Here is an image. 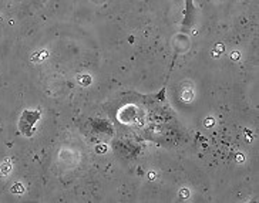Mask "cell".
<instances>
[{
	"label": "cell",
	"instance_id": "6da1fadb",
	"mask_svg": "<svg viewBox=\"0 0 259 203\" xmlns=\"http://www.w3.org/2000/svg\"><path fill=\"white\" fill-rule=\"evenodd\" d=\"M113 149L122 159H134L141 150V146L125 138H113Z\"/></svg>",
	"mask_w": 259,
	"mask_h": 203
},
{
	"label": "cell",
	"instance_id": "7a4b0ae2",
	"mask_svg": "<svg viewBox=\"0 0 259 203\" xmlns=\"http://www.w3.org/2000/svg\"><path fill=\"white\" fill-rule=\"evenodd\" d=\"M89 128L92 132L93 138H96L97 141H103V139H111L114 138V127L111 122L103 118H93L89 122Z\"/></svg>",
	"mask_w": 259,
	"mask_h": 203
},
{
	"label": "cell",
	"instance_id": "3957f363",
	"mask_svg": "<svg viewBox=\"0 0 259 203\" xmlns=\"http://www.w3.org/2000/svg\"><path fill=\"white\" fill-rule=\"evenodd\" d=\"M40 120V113L33 111V110H24L20 120H19V129L24 136L30 138L36 132V124Z\"/></svg>",
	"mask_w": 259,
	"mask_h": 203
},
{
	"label": "cell",
	"instance_id": "277c9868",
	"mask_svg": "<svg viewBox=\"0 0 259 203\" xmlns=\"http://www.w3.org/2000/svg\"><path fill=\"white\" fill-rule=\"evenodd\" d=\"M195 22H197V6H195V0H185L184 17L183 22H181V30L184 33H188L195 26Z\"/></svg>",
	"mask_w": 259,
	"mask_h": 203
},
{
	"label": "cell",
	"instance_id": "5b68a950",
	"mask_svg": "<svg viewBox=\"0 0 259 203\" xmlns=\"http://www.w3.org/2000/svg\"><path fill=\"white\" fill-rule=\"evenodd\" d=\"M41 2H47V0H41Z\"/></svg>",
	"mask_w": 259,
	"mask_h": 203
}]
</instances>
